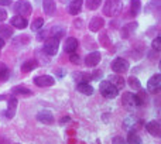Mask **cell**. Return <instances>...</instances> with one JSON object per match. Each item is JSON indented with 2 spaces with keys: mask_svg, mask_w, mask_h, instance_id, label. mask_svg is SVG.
I'll return each mask as SVG.
<instances>
[{
  "mask_svg": "<svg viewBox=\"0 0 161 144\" xmlns=\"http://www.w3.org/2000/svg\"><path fill=\"white\" fill-rule=\"evenodd\" d=\"M58 47H59V38L50 36L48 38H45L42 50H44V53L47 54V55L53 57V55H55V54L58 53Z\"/></svg>",
  "mask_w": 161,
  "mask_h": 144,
  "instance_id": "obj_3",
  "label": "cell"
},
{
  "mask_svg": "<svg viewBox=\"0 0 161 144\" xmlns=\"http://www.w3.org/2000/svg\"><path fill=\"white\" fill-rule=\"evenodd\" d=\"M146 130H147L148 134L154 137H161V120L157 119V120H151L146 125Z\"/></svg>",
  "mask_w": 161,
  "mask_h": 144,
  "instance_id": "obj_8",
  "label": "cell"
},
{
  "mask_svg": "<svg viewBox=\"0 0 161 144\" xmlns=\"http://www.w3.org/2000/svg\"><path fill=\"white\" fill-rule=\"evenodd\" d=\"M99 92L106 99H114V97H117V95H119V89L114 85H112L109 80H102V82H100Z\"/></svg>",
  "mask_w": 161,
  "mask_h": 144,
  "instance_id": "obj_1",
  "label": "cell"
},
{
  "mask_svg": "<svg viewBox=\"0 0 161 144\" xmlns=\"http://www.w3.org/2000/svg\"><path fill=\"white\" fill-rule=\"evenodd\" d=\"M158 68H160V71H161V61H160V64H158Z\"/></svg>",
  "mask_w": 161,
  "mask_h": 144,
  "instance_id": "obj_39",
  "label": "cell"
},
{
  "mask_svg": "<svg viewBox=\"0 0 161 144\" xmlns=\"http://www.w3.org/2000/svg\"><path fill=\"white\" fill-rule=\"evenodd\" d=\"M16 110H17V99H16V96H10L7 100V109L4 112V116L11 119L16 114Z\"/></svg>",
  "mask_w": 161,
  "mask_h": 144,
  "instance_id": "obj_12",
  "label": "cell"
},
{
  "mask_svg": "<svg viewBox=\"0 0 161 144\" xmlns=\"http://www.w3.org/2000/svg\"><path fill=\"white\" fill-rule=\"evenodd\" d=\"M100 59H102V54L99 53V51H93V53H89L88 55L85 57V65L89 68H93L96 67L97 64L100 62Z\"/></svg>",
  "mask_w": 161,
  "mask_h": 144,
  "instance_id": "obj_9",
  "label": "cell"
},
{
  "mask_svg": "<svg viewBox=\"0 0 161 144\" xmlns=\"http://www.w3.org/2000/svg\"><path fill=\"white\" fill-rule=\"evenodd\" d=\"M113 144H127V141L123 140L120 136H116V137H113Z\"/></svg>",
  "mask_w": 161,
  "mask_h": 144,
  "instance_id": "obj_34",
  "label": "cell"
},
{
  "mask_svg": "<svg viewBox=\"0 0 161 144\" xmlns=\"http://www.w3.org/2000/svg\"><path fill=\"white\" fill-rule=\"evenodd\" d=\"M38 67V62H37V59H28V61H25L24 64L21 65V72H24V74H28V72L34 71L36 68Z\"/></svg>",
  "mask_w": 161,
  "mask_h": 144,
  "instance_id": "obj_21",
  "label": "cell"
},
{
  "mask_svg": "<svg viewBox=\"0 0 161 144\" xmlns=\"http://www.w3.org/2000/svg\"><path fill=\"white\" fill-rule=\"evenodd\" d=\"M33 82L38 88H50V86L55 85V79L51 75H38L33 79Z\"/></svg>",
  "mask_w": 161,
  "mask_h": 144,
  "instance_id": "obj_5",
  "label": "cell"
},
{
  "mask_svg": "<svg viewBox=\"0 0 161 144\" xmlns=\"http://www.w3.org/2000/svg\"><path fill=\"white\" fill-rule=\"evenodd\" d=\"M11 0H0V6H10Z\"/></svg>",
  "mask_w": 161,
  "mask_h": 144,
  "instance_id": "obj_36",
  "label": "cell"
},
{
  "mask_svg": "<svg viewBox=\"0 0 161 144\" xmlns=\"http://www.w3.org/2000/svg\"><path fill=\"white\" fill-rule=\"evenodd\" d=\"M122 103L126 106V108H134L136 106V96L131 92H125L122 95Z\"/></svg>",
  "mask_w": 161,
  "mask_h": 144,
  "instance_id": "obj_15",
  "label": "cell"
},
{
  "mask_svg": "<svg viewBox=\"0 0 161 144\" xmlns=\"http://www.w3.org/2000/svg\"><path fill=\"white\" fill-rule=\"evenodd\" d=\"M8 76H10V71H8V68L6 67V65H0V80L6 82V80L8 79Z\"/></svg>",
  "mask_w": 161,
  "mask_h": 144,
  "instance_id": "obj_31",
  "label": "cell"
},
{
  "mask_svg": "<svg viewBox=\"0 0 161 144\" xmlns=\"http://www.w3.org/2000/svg\"><path fill=\"white\" fill-rule=\"evenodd\" d=\"M79 47V41L75 38V37H68L67 40H65V44H64V51L65 53H68L71 55V54H74L76 51V48Z\"/></svg>",
  "mask_w": 161,
  "mask_h": 144,
  "instance_id": "obj_10",
  "label": "cell"
},
{
  "mask_svg": "<svg viewBox=\"0 0 161 144\" xmlns=\"http://www.w3.org/2000/svg\"><path fill=\"white\" fill-rule=\"evenodd\" d=\"M134 96H136V106H143L147 103V92L140 89L137 93H134Z\"/></svg>",
  "mask_w": 161,
  "mask_h": 144,
  "instance_id": "obj_24",
  "label": "cell"
},
{
  "mask_svg": "<svg viewBox=\"0 0 161 144\" xmlns=\"http://www.w3.org/2000/svg\"><path fill=\"white\" fill-rule=\"evenodd\" d=\"M72 78L76 83H89V80L92 79V76L86 72H82V71H76L72 74Z\"/></svg>",
  "mask_w": 161,
  "mask_h": 144,
  "instance_id": "obj_17",
  "label": "cell"
},
{
  "mask_svg": "<svg viewBox=\"0 0 161 144\" xmlns=\"http://www.w3.org/2000/svg\"><path fill=\"white\" fill-rule=\"evenodd\" d=\"M127 83H129V86L131 88V91H140V89H142V83H140V80L137 79L136 76H130V78H129Z\"/></svg>",
  "mask_w": 161,
  "mask_h": 144,
  "instance_id": "obj_27",
  "label": "cell"
},
{
  "mask_svg": "<svg viewBox=\"0 0 161 144\" xmlns=\"http://www.w3.org/2000/svg\"><path fill=\"white\" fill-rule=\"evenodd\" d=\"M69 61L72 62V64H76V65H78L79 62H80L79 55H78V54H75V53H74V54H71V55H69Z\"/></svg>",
  "mask_w": 161,
  "mask_h": 144,
  "instance_id": "obj_33",
  "label": "cell"
},
{
  "mask_svg": "<svg viewBox=\"0 0 161 144\" xmlns=\"http://www.w3.org/2000/svg\"><path fill=\"white\" fill-rule=\"evenodd\" d=\"M112 69H113L114 74H125V72L129 71V62L127 59L125 58H116L113 59V62H112Z\"/></svg>",
  "mask_w": 161,
  "mask_h": 144,
  "instance_id": "obj_7",
  "label": "cell"
},
{
  "mask_svg": "<svg viewBox=\"0 0 161 144\" xmlns=\"http://www.w3.org/2000/svg\"><path fill=\"white\" fill-rule=\"evenodd\" d=\"M102 4V0H85V6L88 10H96Z\"/></svg>",
  "mask_w": 161,
  "mask_h": 144,
  "instance_id": "obj_30",
  "label": "cell"
},
{
  "mask_svg": "<svg viewBox=\"0 0 161 144\" xmlns=\"http://www.w3.org/2000/svg\"><path fill=\"white\" fill-rule=\"evenodd\" d=\"M109 82L112 83V85H114L117 89H122V88H125V85H126V80L123 79V76L122 75H119V74H112V75H109Z\"/></svg>",
  "mask_w": 161,
  "mask_h": 144,
  "instance_id": "obj_16",
  "label": "cell"
},
{
  "mask_svg": "<svg viewBox=\"0 0 161 144\" xmlns=\"http://www.w3.org/2000/svg\"><path fill=\"white\" fill-rule=\"evenodd\" d=\"M17 144H19V143H17Z\"/></svg>",
  "mask_w": 161,
  "mask_h": 144,
  "instance_id": "obj_40",
  "label": "cell"
},
{
  "mask_svg": "<svg viewBox=\"0 0 161 144\" xmlns=\"http://www.w3.org/2000/svg\"><path fill=\"white\" fill-rule=\"evenodd\" d=\"M64 34H65V28L62 25H54V27H51V37L61 38Z\"/></svg>",
  "mask_w": 161,
  "mask_h": 144,
  "instance_id": "obj_26",
  "label": "cell"
},
{
  "mask_svg": "<svg viewBox=\"0 0 161 144\" xmlns=\"http://www.w3.org/2000/svg\"><path fill=\"white\" fill-rule=\"evenodd\" d=\"M42 8H44V13L47 16H53L57 11V4L54 0H44L42 2Z\"/></svg>",
  "mask_w": 161,
  "mask_h": 144,
  "instance_id": "obj_20",
  "label": "cell"
},
{
  "mask_svg": "<svg viewBox=\"0 0 161 144\" xmlns=\"http://www.w3.org/2000/svg\"><path fill=\"white\" fill-rule=\"evenodd\" d=\"M11 95H21V96H33V91L28 88H25V86L23 85H19V86H14V88H11Z\"/></svg>",
  "mask_w": 161,
  "mask_h": 144,
  "instance_id": "obj_19",
  "label": "cell"
},
{
  "mask_svg": "<svg viewBox=\"0 0 161 144\" xmlns=\"http://www.w3.org/2000/svg\"><path fill=\"white\" fill-rule=\"evenodd\" d=\"M83 2H85V0H72V2L69 3V6H68V11H69V14H72V16L79 14L80 8H82V6H83Z\"/></svg>",
  "mask_w": 161,
  "mask_h": 144,
  "instance_id": "obj_18",
  "label": "cell"
},
{
  "mask_svg": "<svg viewBox=\"0 0 161 144\" xmlns=\"http://www.w3.org/2000/svg\"><path fill=\"white\" fill-rule=\"evenodd\" d=\"M76 91L82 95H86V96H91V95L93 93V88H92L91 83H78Z\"/></svg>",
  "mask_w": 161,
  "mask_h": 144,
  "instance_id": "obj_22",
  "label": "cell"
},
{
  "mask_svg": "<svg viewBox=\"0 0 161 144\" xmlns=\"http://www.w3.org/2000/svg\"><path fill=\"white\" fill-rule=\"evenodd\" d=\"M3 47H4V40H3V38H0V50H2Z\"/></svg>",
  "mask_w": 161,
  "mask_h": 144,
  "instance_id": "obj_37",
  "label": "cell"
},
{
  "mask_svg": "<svg viewBox=\"0 0 161 144\" xmlns=\"http://www.w3.org/2000/svg\"><path fill=\"white\" fill-rule=\"evenodd\" d=\"M103 25H105V20H103L102 17H93V19L89 21L88 27L92 33H97V31H100L103 28Z\"/></svg>",
  "mask_w": 161,
  "mask_h": 144,
  "instance_id": "obj_13",
  "label": "cell"
},
{
  "mask_svg": "<svg viewBox=\"0 0 161 144\" xmlns=\"http://www.w3.org/2000/svg\"><path fill=\"white\" fill-rule=\"evenodd\" d=\"M61 2H62V3H71L72 0H61Z\"/></svg>",
  "mask_w": 161,
  "mask_h": 144,
  "instance_id": "obj_38",
  "label": "cell"
},
{
  "mask_svg": "<svg viewBox=\"0 0 161 144\" xmlns=\"http://www.w3.org/2000/svg\"><path fill=\"white\" fill-rule=\"evenodd\" d=\"M142 10V2L140 0H131L130 2V13L131 16H137Z\"/></svg>",
  "mask_w": 161,
  "mask_h": 144,
  "instance_id": "obj_25",
  "label": "cell"
},
{
  "mask_svg": "<svg viewBox=\"0 0 161 144\" xmlns=\"http://www.w3.org/2000/svg\"><path fill=\"white\" fill-rule=\"evenodd\" d=\"M122 2L119 0H106L103 6V14L108 17H114L122 11Z\"/></svg>",
  "mask_w": 161,
  "mask_h": 144,
  "instance_id": "obj_2",
  "label": "cell"
},
{
  "mask_svg": "<svg viewBox=\"0 0 161 144\" xmlns=\"http://www.w3.org/2000/svg\"><path fill=\"white\" fill-rule=\"evenodd\" d=\"M151 47H153V50L158 51L161 53V36L160 37H156V38L153 40V42H151Z\"/></svg>",
  "mask_w": 161,
  "mask_h": 144,
  "instance_id": "obj_32",
  "label": "cell"
},
{
  "mask_svg": "<svg viewBox=\"0 0 161 144\" xmlns=\"http://www.w3.org/2000/svg\"><path fill=\"white\" fill-rule=\"evenodd\" d=\"M42 27H44V19H42V17H37L30 25V28L33 31H40Z\"/></svg>",
  "mask_w": 161,
  "mask_h": 144,
  "instance_id": "obj_28",
  "label": "cell"
},
{
  "mask_svg": "<svg viewBox=\"0 0 161 144\" xmlns=\"http://www.w3.org/2000/svg\"><path fill=\"white\" fill-rule=\"evenodd\" d=\"M0 36H3V37H11L13 36V28L10 27V25H7V24H2L0 25Z\"/></svg>",
  "mask_w": 161,
  "mask_h": 144,
  "instance_id": "obj_29",
  "label": "cell"
},
{
  "mask_svg": "<svg viewBox=\"0 0 161 144\" xmlns=\"http://www.w3.org/2000/svg\"><path fill=\"white\" fill-rule=\"evenodd\" d=\"M13 8L19 16H23V17L30 16L31 11H33V6H31L30 2H27V0H19V2H16Z\"/></svg>",
  "mask_w": 161,
  "mask_h": 144,
  "instance_id": "obj_4",
  "label": "cell"
},
{
  "mask_svg": "<svg viewBox=\"0 0 161 144\" xmlns=\"http://www.w3.org/2000/svg\"><path fill=\"white\" fill-rule=\"evenodd\" d=\"M6 19H7V11H6L4 8H0V23L4 21Z\"/></svg>",
  "mask_w": 161,
  "mask_h": 144,
  "instance_id": "obj_35",
  "label": "cell"
},
{
  "mask_svg": "<svg viewBox=\"0 0 161 144\" xmlns=\"http://www.w3.org/2000/svg\"><path fill=\"white\" fill-rule=\"evenodd\" d=\"M126 141H127V144H143L142 137H140L134 130H130V131H129L127 140H126Z\"/></svg>",
  "mask_w": 161,
  "mask_h": 144,
  "instance_id": "obj_23",
  "label": "cell"
},
{
  "mask_svg": "<svg viewBox=\"0 0 161 144\" xmlns=\"http://www.w3.org/2000/svg\"><path fill=\"white\" fill-rule=\"evenodd\" d=\"M10 24L13 25V27L19 28V30H24V28H27L28 21H27V19H25V17L16 14V16H13L10 19Z\"/></svg>",
  "mask_w": 161,
  "mask_h": 144,
  "instance_id": "obj_11",
  "label": "cell"
},
{
  "mask_svg": "<svg viewBox=\"0 0 161 144\" xmlns=\"http://www.w3.org/2000/svg\"><path fill=\"white\" fill-rule=\"evenodd\" d=\"M147 92L150 93H160L161 92V74H156L148 79Z\"/></svg>",
  "mask_w": 161,
  "mask_h": 144,
  "instance_id": "obj_6",
  "label": "cell"
},
{
  "mask_svg": "<svg viewBox=\"0 0 161 144\" xmlns=\"http://www.w3.org/2000/svg\"><path fill=\"white\" fill-rule=\"evenodd\" d=\"M37 120L44 123V125H53L54 116L50 110H41V112H38V114H37Z\"/></svg>",
  "mask_w": 161,
  "mask_h": 144,
  "instance_id": "obj_14",
  "label": "cell"
}]
</instances>
